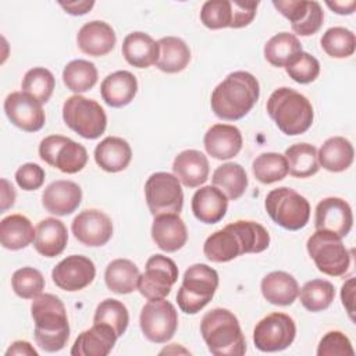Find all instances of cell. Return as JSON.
Wrapping results in <instances>:
<instances>
[{"instance_id":"cell-1","label":"cell","mask_w":356,"mask_h":356,"mask_svg":"<svg viewBox=\"0 0 356 356\" xmlns=\"http://www.w3.org/2000/svg\"><path fill=\"white\" fill-rule=\"evenodd\" d=\"M270 245L267 229L250 220H238L213 232L203 245V253L213 263H227L246 253H260Z\"/></svg>"},{"instance_id":"cell-36","label":"cell","mask_w":356,"mask_h":356,"mask_svg":"<svg viewBox=\"0 0 356 356\" xmlns=\"http://www.w3.org/2000/svg\"><path fill=\"white\" fill-rule=\"evenodd\" d=\"M211 182L229 200H236L245 193L248 188V175L241 164L231 161L224 163L214 170Z\"/></svg>"},{"instance_id":"cell-49","label":"cell","mask_w":356,"mask_h":356,"mask_svg":"<svg viewBox=\"0 0 356 356\" xmlns=\"http://www.w3.org/2000/svg\"><path fill=\"white\" fill-rule=\"evenodd\" d=\"M46 172L36 163H25L15 171L17 185L24 191H36L44 182Z\"/></svg>"},{"instance_id":"cell-27","label":"cell","mask_w":356,"mask_h":356,"mask_svg":"<svg viewBox=\"0 0 356 356\" xmlns=\"http://www.w3.org/2000/svg\"><path fill=\"white\" fill-rule=\"evenodd\" d=\"M138 92V81L129 71L121 70L107 75L100 85V95L110 107L120 108L129 104Z\"/></svg>"},{"instance_id":"cell-31","label":"cell","mask_w":356,"mask_h":356,"mask_svg":"<svg viewBox=\"0 0 356 356\" xmlns=\"http://www.w3.org/2000/svg\"><path fill=\"white\" fill-rule=\"evenodd\" d=\"M261 295L267 302L277 306L292 305L299 293L298 281L285 271L268 273L260 284Z\"/></svg>"},{"instance_id":"cell-8","label":"cell","mask_w":356,"mask_h":356,"mask_svg":"<svg viewBox=\"0 0 356 356\" xmlns=\"http://www.w3.org/2000/svg\"><path fill=\"white\" fill-rule=\"evenodd\" d=\"M307 253L313 259L318 271L330 277L343 275L350 266V254L338 235L316 229L307 239Z\"/></svg>"},{"instance_id":"cell-28","label":"cell","mask_w":356,"mask_h":356,"mask_svg":"<svg viewBox=\"0 0 356 356\" xmlns=\"http://www.w3.org/2000/svg\"><path fill=\"white\" fill-rule=\"evenodd\" d=\"M68 242V231L63 221L49 217L35 228L33 246L36 252L44 257H56L61 254Z\"/></svg>"},{"instance_id":"cell-9","label":"cell","mask_w":356,"mask_h":356,"mask_svg":"<svg viewBox=\"0 0 356 356\" xmlns=\"http://www.w3.org/2000/svg\"><path fill=\"white\" fill-rule=\"evenodd\" d=\"M65 125L85 139H97L104 134L107 115L103 107L92 99L81 95L70 96L63 104Z\"/></svg>"},{"instance_id":"cell-51","label":"cell","mask_w":356,"mask_h":356,"mask_svg":"<svg viewBox=\"0 0 356 356\" xmlns=\"http://www.w3.org/2000/svg\"><path fill=\"white\" fill-rule=\"evenodd\" d=\"M342 305L346 309L352 321H355V278L350 277L341 289Z\"/></svg>"},{"instance_id":"cell-6","label":"cell","mask_w":356,"mask_h":356,"mask_svg":"<svg viewBox=\"0 0 356 356\" xmlns=\"http://www.w3.org/2000/svg\"><path fill=\"white\" fill-rule=\"evenodd\" d=\"M217 288V271L203 263L193 264L186 268L181 288L178 289V307L185 314H196L211 300Z\"/></svg>"},{"instance_id":"cell-53","label":"cell","mask_w":356,"mask_h":356,"mask_svg":"<svg viewBox=\"0 0 356 356\" xmlns=\"http://www.w3.org/2000/svg\"><path fill=\"white\" fill-rule=\"evenodd\" d=\"M38 356V350L26 341H15L6 350V356Z\"/></svg>"},{"instance_id":"cell-17","label":"cell","mask_w":356,"mask_h":356,"mask_svg":"<svg viewBox=\"0 0 356 356\" xmlns=\"http://www.w3.org/2000/svg\"><path fill=\"white\" fill-rule=\"evenodd\" d=\"M74 236L85 246L97 248L106 245L113 236V222L110 217L96 209L81 211L72 221Z\"/></svg>"},{"instance_id":"cell-45","label":"cell","mask_w":356,"mask_h":356,"mask_svg":"<svg viewBox=\"0 0 356 356\" xmlns=\"http://www.w3.org/2000/svg\"><path fill=\"white\" fill-rule=\"evenodd\" d=\"M11 286L19 298L35 299L44 289V278L39 270L33 267H22L13 274Z\"/></svg>"},{"instance_id":"cell-43","label":"cell","mask_w":356,"mask_h":356,"mask_svg":"<svg viewBox=\"0 0 356 356\" xmlns=\"http://www.w3.org/2000/svg\"><path fill=\"white\" fill-rule=\"evenodd\" d=\"M323 50L332 58H346L355 53L356 38L355 33L343 26H332L321 36Z\"/></svg>"},{"instance_id":"cell-21","label":"cell","mask_w":356,"mask_h":356,"mask_svg":"<svg viewBox=\"0 0 356 356\" xmlns=\"http://www.w3.org/2000/svg\"><path fill=\"white\" fill-rule=\"evenodd\" d=\"M242 134L235 125L216 124L207 129L203 138L206 152L217 160L235 157L242 149Z\"/></svg>"},{"instance_id":"cell-29","label":"cell","mask_w":356,"mask_h":356,"mask_svg":"<svg viewBox=\"0 0 356 356\" xmlns=\"http://www.w3.org/2000/svg\"><path fill=\"white\" fill-rule=\"evenodd\" d=\"M125 61L136 68H147L159 58L157 42L145 32L136 31L125 36L121 47Z\"/></svg>"},{"instance_id":"cell-7","label":"cell","mask_w":356,"mask_h":356,"mask_svg":"<svg viewBox=\"0 0 356 356\" xmlns=\"http://www.w3.org/2000/svg\"><path fill=\"white\" fill-rule=\"evenodd\" d=\"M264 207L270 218L288 231L302 229L310 218L309 200L288 186L270 191Z\"/></svg>"},{"instance_id":"cell-12","label":"cell","mask_w":356,"mask_h":356,"mask_svg":"<svg viewBox=\"0 0 356 356\" xmlns=\"http://www.w3.org/2000/svg\"><path fill=\"white\" fill-rule=\"evenodd\" d=\"M139 324L143 335L154 343L168 342L178 328V314L168 300H149L140 310Z\"/></svg>"},{"instance_id":"cell-19","label":"cell","mask_w":356,"mask_h":356,"mask_svg":"<svg viewBox=\"0 0 356 356\" xmlns=\"http://www.w3.org/2000/svg\"><path fill=\"white\" fill-rule=\"evenodd\" d=\"M353 225V214L349 203L341 197H325L316 206V229L330 231L339 238H345Z\"/></svg>"},{"instance_id":"cell-30","label":"cell","mask_w":356,"mask_h":356,"mask_svg":"<svg viewBox=\"0 0 356 356\" xmlns=\"http://www.w3.org/2000/svg\"><path fill=\"white\" fill-rule=\"evenodd\" d=\"M132 159L129 143L118 136L104 138L95 149L96 164L107 172H120L125 170Z\"/></svg>"},{"instance_id":"cell-35","label":"cell","mask_w":356,"mask_h":356,"mask_svg":"<svg viewBox=\"0 0 356 356\" xmlns=\"http://www.w3.org/2000/svg\"><path fill=\"white\" fill-rule=\"evenodd\" d=\"M139 268L128 259H115L110 261L104 271L107 288L118 295H127L138 289Z\"/></svg>"},{"instance_id":"cell-42","label":"cell","mask_w":356,"mask_h":356,"mask_svg":"<svg viewBox=\"0 0 356 356\" xmlns=\"http://www.w3.org/2000/svg\"><path fill=\"white\" fill-rule=\"evenodd\" d=\"M54 86V75L43 67H35L26 71L21 83L22 92L35 99L36 102H39L40 104L49 102V99L53 95Z\"/></svg>"},{"instance_id":"cell-23","label":"cell","mask_w":356,"mask_h":356,"mask_svg":"<svg viewBox=\"0 0 356 356\" xmlns=\"http://www.w3.org/2000/svg\"><path fill=\"white\" fill-rule=\"evenodd\" d=\"M152 238L154 243L164 252L172 253L184 248L188 241L186 225L179 214L154 216L152 224Z\"/></svg>"},{"instance_id":"cell-3","label":"cell","mask_w":356,"mask_h":356,"mask_svg":"<svg viewBox=\"0 0 356 356\" xmlns=\"http://www.w3.org/2000/svg\"><path fill=\"white\" fill-rule=\"evenodd\" d=\"M31 314L35 323V341L44 352L61 350L70 338V323L64 303L58 296L40 293L32 300Z\"/></svg>"},{"instance_id":"cell-2","label":"cell","mask_w":356,"mask_h":356,"mask_svg":"<svg viewBox=\"0 0 356 356\" xmlns=\"http://www.w3.org/2000/svg\"><path fill=\"white\" fill-rule=\"evenodd\" d=\"M260 96L259 81L248 71H235L220 82L210 99L213 113L225 121L243 118Z\"/></svg>"},{"instance_id":"cell-50","label":"cell","mask_w":356,"mask_h":356,"mask_svg":"<svg viewBox=\"0 0 356 356\" xmlns=\"http://www.w3.org/2000/svg\"><path fill=\"white\" fill-rule=\"evenodd\" d=\"M259 3L257 1H231L232 7V22L229 28L238 29L249 25L256 17Z\"/></svg>"},{"instance_id":"cell-18","label":"cell","mask_w":356,"mask_h":356,"mask_svg":"<svg viewBox=\"0 0 356 356\" xmlns=\"http://www.w3.org/2000/svg\"><path fill=\"white\" fill-rule=\"evenodd\" d=\"M7 118L25 132H36L43 128L46 115L42 104L24 92H13L4 100Z\"/></svg>"},{"instance_id":"cell-39","label":"cell","mask_w":356,"mask_h":356,"mask_svg":"<svg viewBox=\"0 0 356 356\" xmlns=\"http://www.w3.org/2000/svg\"><path fill=\"white\" fill-rule=\"evenodd\" d=\"M63 82L71 92L82 93L92 89L97 82L96 65L88 60H72L63 70Z\"/></svg>"},{"instance_id":"cell-41","label":"cell","mask_w":356,"mask_h":356,"mask_svg":"<svg viewBox=\"0 0 356 356\" xmlns=\"http://www.w3.org/2000/svg\"><path fill=\"white\" fill-rule=\"evenodd\" d=\"M254 178L261 184H274L288 174V163L284 154L267 152L259 154L252 163Z\"/></svg>"},{"instance_id":"cell-44","label":"cell","mask_w":356,"mask_h":356,"mask_svg":"<svg viewBox=\"0 0 356 356\" xmlns=\"http://www.w3.org/2000/svg\"><path fill=\"white\" fill-rule=\"evenodd\" d=\"M93 323L110 325L120 338L127 331L129 323L128 309L122 302L117 299H104L97 305L95 310Z\"/></svg>"},{"instance_id":"cell-26","label":"cell","mask_w":356,"mask_h":356,"mask_svg":"<svg viewBox=\"0 0 356 356\" xmlns=\"http://www.w3.org/2000/svg\"><path fill=\"white\" fill-rule=\"evenodd\" d=\"M172 171L186 188H197L209 178V160L199 150H182L174 159Z\"/></svg>"},{"instance_id":"cell-40","label":"cell","mask_w":356,"mask_h":356,"mask_svg":"<svg viewBox=\"0 0 356 356\" xmlns=\"http://www.w3.org/2000/svg\"><path fill=\"white\" fill-rule=\"evenodd\" d=\"M302 306L312 312H323L332 303L335 298V288L334 285L327 280H312L307 281L298 293Z\"/></svg>"},{"instance_id":"cell-34","label":"cell","mask_w":356,"mask_h":356,"mask_svg":"<svg viewBox=\"0 0 356 356\" xmlns=\"http://www.w3.org/2000/svg\"><path fill=\"white\" fill-rule=\"evenodd\" d=\"M35 239V228L28 217L11 214L0 222V242L8 250H19L31 245Z\"/></svg>"},{"instance_id":"cell-54","label":"cell","mask_w":356,"mask_h":356,"mask_svg":"<svg viewBox=\"0 0 356 356\" xmlns=\"http://www.w3.org/2000/svg\"><path fill=\"white\" fill-rule=\"evenodd\" d=\"M15 202V191L13 185L6 179L1 178V213L10 209Z\"/></svg>"},{"instance_id":"cell-11","label":"cell","mask_w":356,"mask_h":356,"mask_svg":"<svg viewBox=\"0 0 356 356\" xmlns=\"http://www.w3.org/2000/svg\"><path fill=\"white\" fill-rule=\"evenodd\" d=\"M145 197L153 216L179 214L184 206V192L178 178L170 172H154L145 184Z\"/></svg>"},{"instance_id":"cell-4","label":"cell","mask_w":356,"mask_h":356,"mask_svg":"<svg viewBox=\"0 0 356 356\" xmlns=\"http://www.w3.org/2000/svg\"><path fill=\"white\" fill-rule=\"evenodd\" d=\"M266 108L278 129L288 136L302 135L313 124L314 113L309 99L286 86L270 95Z\"/></svg>"},{"instance_id":"cell-48","label":"cell","mask_w":356,"mask_h":356,"mask_svg":"<svg viewBox=\"0 0 356 356\" xmlns=\"http://www.w3.org/2000/svg\"><path fill=\"white\" fill-rule=\"evenodd\" d=\"M318 356H353L355 350L349 338L341 331H328L317 346Z\"/></svg>"},{"instance_id":"cell-52","label":"cell","mask_w":356,"mask_h":356,"mask_svg":"<svg viewBox=\"0 0 356 356\" xmlns=\"http://www.w3.org/2000/svg\"><path fill=\"white\" fill-rule=\"evenodd\" d=\"M65 13L71 14V15H83L86 13H89L92 10V7L95 6V1L90 0H82V1H67V3H63L60 1L58 3Z\"/></svg>"},{"instance_id":"cell-5","label":"cell","mask_w":356,"mask_h":356,"mask_svg":"<svg viewBox=\"0 0 356 356\" xmlns=\"http://www.w3.org/2000/svg\"><path fill=\"white\" fill-rule=\"evenodd\" d=\"M200 334L210 353L216 356H242L246 341L236 316L228 309L207 312L200 321Z\"/></svg>"},{"instance_id":"cell-15","label":"cell","mask_w":356,"mask_h":356,"mask_svg":"<svg viewBox=\"0 0 356 356\" xmlns=\"http://www.w3.org/2000/svg\"><path fill=\"white\" fill-rule=\"evenodd\" d=\"M273 6L291 22L292 31L296 35H314L323 25L324 13L318 1L274 0Z\"/></svg>"},{"instance_id":"cell-16","label":"cell","mask_w":356,"mask_h":356,"mask_svg":"<svg viewBox=\"0 0 356 356\" xmlns=\"http://www.w3.org/2000/svg\"><path fill=\"white\" fill-rule=\"evenodd\" d=\"M96 275L95 263L82 254H71L63 259L51 271L56 286L67 292H76L92 284Z\"/></svg>"},{"instance_id":"cell-14","label":"cell","mask_w":356,"mask_h":356,"mask_svg":"<svg viewBox=\"0 0 356 356\" xmlns=\"http://www.w3.org/2000/svg\"><path fill=\"white\" fill-rule=\"evenodd\" d=\"M296 337V325L285 313H270L263 317L253 330V343L261 352H280L292 345Z\"/></svg>"},{"instance_id":"cell-24","label":"cell","mask_w":356,"mask_h":356,"mask_svg":"<svg viewBox=\"0 0 356 356\" xmlns=\"http://www.w3.org/2000/svg\"><path fill=\"white\" fill-rule=\"evenodd\" d=\"M117 338L110 325L93 323L89 330L78 335L70 353L72 356H107L113 350Z\"/></svg>"},{"instance_id":"cell-25","label":"cell","mask_w":356,"mask_h":356,"mask_svg":"<svg viewBox=\"0 0 356 356\" xmlns=\"http://www.w3.org/2000/svg\"><path fill=\"white\" fill-rule=\"evenodd\" d=\"M193 216L204 224L221 221L228 209V197L217 186H202L192 196L191 203Z\"/></svg>"},{"instance_id":"cell-32","label":"cell","mask_w":356,"mask_h":356,"mask_svg":"<svg viewBox=\"0 0 356 356\" xmlns=\"http://www.w3.org/2000/svg\"><path fill=\"white\" fill-rule=\"evenodd\" d=\"M355 157V150L350 143L343 136L328 138L317 152L318 164L331 172H341L348 170Z\"/></svg>"},{"instance_id":"cell-22","label":"cell","mask_w":356,"mask_h":356,"mask_svg":"<svg viewBox=\"0 0 356 356\" xmlns=\"http://www.w3.org/2000/svg\"><path fill=\"white\" fill-rule=\"evenodd\" d=\"M115 42L114 29L107 22L97 19L83 24L76 35L79 50L93 57L108 54L114 49Z\"/></svg>"},{"instance_id":"cell-38","label":"cell","mask_w":356,"mask_h":356,"mask_svg":"<svg viewBox=\"0 0 356 356\" xmlns=\"http://www.w3.org/2000/svg\"><path fill=\"white\" fill-rule=\"evenodd\" d=\"M288 163V172L296 178H309L314 175L318 168L317 149L310 143H295L285 150Z\"/></svg>"},{"instance_id":"cell-55","label":"cell","mask_w":356,"mask_h":356,"mask_svg":"<svg viewBox=\"0 0 356 356\" xmlns=\"http://www.w3.org/2000/svg\"><path fill=\"white\" fill-rule=\"evenodd\" d=\"M334 13L339 14V15H349L353 14L355 8H356V1L350 0V1H327L325 3Z\"/></svg>"},{"instance_id":"cell-33","label":"cell","mask_w":356,"mask_h":356,"mask_svg":"<svg viewBox=\"0 0 356 356\" xmlns=\"http://www.w3.org/2000/svg\"><path fill=\"white\" fill-rule=\"evenodd\" d=\"M159 58L156 67L167 74H177L186 68L191 61L188 44L177 36H164L159 42Z\"/></svg>"},{"instance_id":"cell-37","label":"cell","mask_w":356,"mask_h":356,"mask_svg":"<svg viewBox=\"0 0 356 356\" xmlns=\"http://www.w3.org/2000/svg\"><path fill=\"white\" fill-rule=\"evenodd\" d=\"M302 50L298 36L289 32H280L264 44V57L273 67H286Z\"/></svg>"},{"instance_id":"cell-46","label":"cell","mask_w":356,"mask_h":356,"mask_svg":"<svg viewBox=\"0 0 356 356\" xmlns=\"http://www.w3.org/2000/svg\"><path fill=\"white\" fill-rule=\"evenodd\" d=\"M200 21L209 29L229 28L232 22V7L228 0H209L202 6Z\"/></svg>"},{"instance_id":"cell-10","label":"cell","mask_w":356,"mask_h":356,"mask_svg":"<svg viewBox=\"0 0 356 356\" xmlns=\"http://www.w3.org/2000/svg\"><path fill=\"white\" fill-rule=\"evenodd\" d=\"M39 156L49 165L60 170L64 174L79 172L88 163L86 149L61 135H49L39 145Z\"/></svg>"},{"instance_id":"cell-47","label":"cell","mask_w":356,"mask_h":356,"mask_svg":"<svg viewBox=\"0 0 356 356\" xmlns=\"http://www.w3.org/2000/svg\"><path fill=\"white\" fill-rule=\"evenodd\" d=\"M286 74L289 78H292L295 82L306 85L317 79L320 75V63L318 60L306 53L300 51L286 67H285Z\"/></svg>"},{"instance_id":"cell-13","label":"cell","mask_w":356,"mask_h":356,"mask_svg":"<svg viewBox=\"0 0 356 356\" xmlns=\"http://www.w3.org/2000/svg\"><path fill=\"white\" fill-rule=\"evenodd\" d=\"M178 280L175 261L164 254H153L146 261L145 273L139 275L138 291L147 300L163 299L170 295Z\"/></svg>"},{"instance_id":"cell-20","label":"cell","mask_w":356,"mask_h":356,"mask_svg":"<svg viewBox=\"0 0 356 356\" xmlns=\"http://www.w3.org/2000/svg\"><path fill=\"white\" fill-rule=\"evenodd\" d=\"M82 200V189L78 184L67 179L51 182L42 195V204L46 211L54 216L74 213Z\"/></svg>"}]
</instances>
